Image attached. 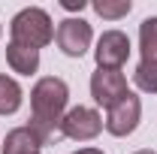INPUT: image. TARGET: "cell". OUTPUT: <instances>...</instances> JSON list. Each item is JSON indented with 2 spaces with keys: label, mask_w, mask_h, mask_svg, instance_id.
Returning <instances> with one entry per match:
<instances>
[{
  "label": "cell",
  "mask_w": 157,
  "mask_h": 154,
  "mask_svg": "<svg viewBox=\"0 0 157 154\" xmlns=\"http://www.w3.org/2000/svg\"><path fill=\"white\" fill-rule=\"evenodd\" d=\"M6 60H9L12 73L30 76V73H36V67H39V52L36 48H27V45H18V42H9L6 45Z\"/></svg>",
  "instance_id": "8"
},
{
  "label": "cell",
  "mask_w": 157,
  "mask_h": 154,
  "mask_svg": "<svg viewBox=\"0 0 157 154\" xmlns=\"http://www.w3.org/2000/svg\"><path fill=\"white\" fill-rule=\"evenodd\" d=\"M139 48H142V60H157V15L139 24Z\"/></svg>",
  "instance_id": "11"
},
{
  "label": "cell",
  "mask_w": 157,
  "mask_h": 154,
  "mask_svg": "<svg viewBox=\"0 0 157 154\" xmlns=\"http://www.w3.org/2000/svg\"><path fill=\"white\" fill-rule=\"evenodd\" d=\"M139 118H142V103H139V97L130 91L118 106H112V109L106 112L103 127H106L112 136H130L139 127Z\"/></svg>",
  "instance_id": "7"
},
{
  "label": "cell",
  "mask_w": 157,
  "mask_h": 154,
  "mask_svg": "<svg viewBox=\"0 0 157 154\" xmlns=\"http://www.w3.org/2000/svg\"><path fill=\"white\" fill-rule=\"evenodd\" d=\"M133 82H136L142 91L157 94V60H139L136 73H133Z\"/></svg>",
  "instance_id": "12"
},
{
  "label": "cell",
  "mask_w": 157,
  "mask_h": 154,
  "mask_svg": "<svg viewBox=\"0 0 157 154\" xmlns=\"http://www.w3.org/2000/svg\"><path fill=\"white\" fill-rule=\"evenodd\" d=\"M136 154H157V151H151V148H142V151H136Z\"/></svg>",
  "instance_id": "16"
},
{
  "label": "cell",
  "mask_w": 157,
  "mask_h": 154,
  "mask_svg": "<svg viewBox=\"0 0 157 154\" xmlns=\"http://www.w3.org/2000/svg\"><path fill=\"white\" fill-rule=\"evenodd\" d=\"M127 94H130L127 91V79H124L121 70H97L91 76V97L97 100L106 112L112 106H118Z\"/></svg>",
  "instance_id": "5"
},
{
  "label": "cell",
  "mask_w": 157,
  "mask_h": 154,
  "mask_svg": "<svg viewBox=\"0 0 157 154\" xmlns=\"http://www.w3.org/2000/svg\"><path fill=\"white\" fill-rule=\"evenodd\" d=\"M55 39H58V48L67 58H82L94 39V30L85 18H63L55 30Z\"/></svg>",
  "instance_id": "4"
},
{
  "label": "cell",
  "mask_w": 157,
  "mask_h": 154,
  "mask_svg": "<svg viewBox=\"0 0 157 154\" xmlns=\"http://www.w3.org/2000/svg\"><path fill=\"white\" fill-rule=\"evenodd\" d=\"M103 130V118L97 109H88V106H76L70 109L63 121H60V136L67 139H76V142H88V139H97Z\"/></svg>",
  "instance_id": "3"
},
{
  "label": "cell",
  "mask_w": 157,
  "mask_h": 154,
  "mask_svg": "<svg viewBox=\"0 0 157 154\" xmlns=\"http://www.w3.org/2000/svg\"><path fill=\"white\" fill-rule=\"evenodd\" d=\"M73 154H106V151H100V148H78V151H73Z\"/></svg>",
  "instance_id": "15"
},
{
  "label": "cell",
  "mask_w": 157,
  "mask_h": 154,
  "mask_svg": "<svg viewBox=\"0 0 157 154\" xmlns=\"http://www.w3.org/2000/svg\"><path fill=\"white\" fill-rule=\"evenodd\" d=\"M0 33H3V27H0Z\"/></svg>",
  "instance_id": "17"
},
{
  "label": "cell",
  "mask_w": 157,
  "mask_h": 154,
  "mask_svg": "<svg viewBox=\"0 0 157 154\" xmlns=\"http://www.w3.org/2000/svg\"><path fill=\"white\" fill-rule=\"evenodd\" d=\"M3 154H39V142L27 127H15L3 139Z\"/></svg>",
  "instance_id": "9"
},
{
  "label": "cell",
  "mask_w": 157,
  "mask_h": 154,
  "mask_svg": "<svg viewBox=\"0 0 157 154\" xmlns=\"http://www.w3.org/2000/svg\"><path fill=\"white\" fill-rule=\"evenodd\" d=\"M9 33H12V42L27 45V48H36V52H39L42 45H48V42L55 39V24H52V18H48L45 9H39V6H27V9H21L18 15L12 18Z\"/></svg>",
  "instance_id": "2"
},
{
  "label": "cell",
  "mask_w": 157,
  "mask_h": 154,
  "mask_svg": "<svg viewBox=\"0 0 157 154\" xmlns=\"http://www.w3.org/2000/svg\"><path fill=\"white\" fill-rule=\"evenodd\" d=\"M94 58H97V70H121L127 64V58H130V39H127V33L106 30L97 39Z\"/></svg>",
  "instance_id": "6"
},
{
  "label": "cell",
  "mask_w": 157,
  "mask_h": 154,
  "mask_svg": "<svg viewBox=\"0 0 157 154\" xmlns=\"http://www.w3.org/2000/svg\"><path fill=\"white\" fill-rule=\"evenodd\" d=\"M21 85L9 76H0V115H15L21 106Z\"/></svg>",
  "instance_id": "10"
},
{
  "label": "cell",
  "mask_w": 157,
  "mask_h": 154,
  "mask_svg": "<svg viewBox=\"0 0 157 154\" xmlns=\"http://www.w3.org/2000/svg\"><path fill=\"white\" fill-rule=\"evenodd\" d=\"M67 100H70V88L58 76H45L33 85L27 130L36 136L39 145H48V142L60 139V121L67 115Z\"/></svg>",
  "instance_id": "1"
},
{
  "label": "cell",
  "mask_w": 157,
  "mask_h": 154,
  "mask_svg": "<svg viewBox=\"0 0 157 154\" xmlns=\"http://www.w3.org/2000/svg\"><path fill=\"white\" fill-rule=\"evenodd\" d=\"M60 6H63V9H70V12H82L88 3H85V0H60Z\"/></svg>",
  "instance_id": "14"
},
{
  "label": "cell",
  "mask_w": 157,
  "mask_h": 154,
  "mask_svg": "<svg viewBox=\"0 0 157 154\" xmlns=\"http://www.w3.org/2000/svg\"><path fill=\"white\" fill-rule=\"evenodd\" d=\"M130 9H133V3H130V0H121V3L100 0V3H94V12H97V15H103V18H121V15H127Z\"/></svg>",
  "instance_id": "13"
}]
</instances>
